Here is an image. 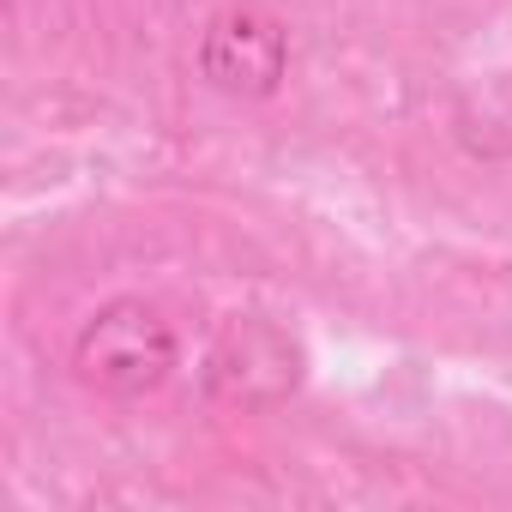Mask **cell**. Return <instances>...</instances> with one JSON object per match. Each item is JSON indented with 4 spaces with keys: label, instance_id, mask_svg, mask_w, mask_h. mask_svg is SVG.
<instances>
[{
    "label": "cell",
    "instance_id": "obj_1",
    "mask_svg": "<svg viewBox=\"0 0 512 512\" xmlns=\"http://www.w3.org/2000/svg\"><path fill=\"white\" fill-rule=\"evenodd\" d=\"M73 368L97 386V392H115V398H139V392H157L175 368V332L169 320L139 302V296H115L103 302L79 338H73Z\"/></svg>",
    "mask_w": 512,
    "mask_h": 512
},
{
    "label": "cell",
    "instance_id": "obj_2",
    "mask_svg": "<svg viewBox=\"0 0 512 512\" xmlns=\"http://www.w3.org/2000/svg\"><path fill=\"white\" fill-rule=\"evenodd\" d=\"M302 374H308L302 344L278 320H260V314L223 320L205 350V398L229 410H272L296 398Z\"/></svg>",
    "mask_w": 512,
    "mask_h": 512
},
{
    "label": "cell",
    "instance_id": "obj_3",
    "mask_svg": "<svg viewBox=\"0 0 512 512\" xmlns=\"http://www.w3.org/2000/svg\"><path fill=\"white\" fill-rule=\"evenodd\" d=\"M199 73L223 97H272L290 73V37L260 7H223L199 37Z\"/></svg>",
    "mask_w": 512,
    "mask_h": 512
}]
</instances>
